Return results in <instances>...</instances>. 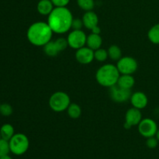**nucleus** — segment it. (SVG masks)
<instances>
[{
  "label": "nucleus",
  "instance_id": "1",
  "mask_svg": "<svg viewBox=\"0 0 159 159\" xmlns=\"http://www.w3.org/2000/svg\"><path fill=\"white\" fill-rule=\"evenodd\" d=\"M48 16L47 23L54 34H63L71 29L74 17L70 9L67 7H54Z\"/></svg>",
  "mask_w": 159,
  "mask_h": 159
},
{
  "label": "nucleus",
  "instance_id": "2",
  "mask_svg": "<svg viewBox=\"0 0 159 159\" xmlns=\"http://www.w3.org/2000/svg\"><path fill=\"white\" fill-rule=\"evenodd\" d=\"M54 32L48 23L43 21L35 22L29 26L26 32L27 40L31 44L37 47H43L51 41Z\"/></svg>",
  "mask_w": 159,
  "mask_h": 159
},
{
  "label": "nucleus",
  "instance_id": "3",
  "mask_svg": "<svg viewBox=\"0 0 159 159\" xmlns=\"http://www.w3.org/2000/svg\"><path fill=\"white\" fill-rule=\"evenodd\" d=\"M120 73L116 65L106 64L102 65L96 73V79L98 83L103 87L110 88L116 85Z\"/></svg>",
  "mask_w": 159,
  "mask_h": 159
},
{
  "label": "nucleus",
  "instance_id": "4",
  "mask_svg": "<svg viewBox=\"0 0 159 159\" xmlns=\"http://www.w3.org/2000/svg\"><path fill=\"white\" fill-rule=\"evenodd\" d=\"M71 104L69 96L65 92H55L49 99V107L53 111L61 113L67 110Z\"/></svg>",
  "mask_w": 159,
  "mask_h": 159
},
{
  "label": "nucleus",
  "instance_id": "5",
  "mask_svg": "<svg viewBox=\"0 0 159 159\" xmlns=\"http://www.w3.org/2000/svg\"><path fill=\"white\" fill-rule=\"evenodd\" d=\"M10 152L15 155H22L26 153L30 147V141L24 134H15L9 141Z\"/></svg>",
  "mask_w": 159,
  "mask_h": 159
},
{
  "label": "nucleus",
  "instance_id": "6",
  "mask_svg": "<svg viewBox=\"0 0 159 159\" xmlns=\"http://www.w3.org/2000/svg\"><path fill=\"white\" fill-rule=\"evenodd\" d=\"M86 40L87 36L82 30H72L67 37L68 47L75 50L85 47Z\"/></svg>",
  "mask_w": 159,
  "mask_h": 159
},
{
  "label": "nucleus",
  "instance_id": "7",
  "mask_svg": "<svg viewBox=\"0 0 159 159\" xmlns=\"http://www.w3.org/2000/svg\"><path fill=\"white\" fill-rule=\"evenodd\" d=\"M116 67L120 75H133L138 70V64L134 57L125 56L117 61Z\"/></svg>",
  "mask_w": 159,
  "mask_h": 159
},
{
  "label": "nucleus",
  "instance_id": "8",
  "mask_svg": "<svg viewBox=\"0 0 159 159\" xmlns=\"http://www.w3.org/2000/svg\"><path fill=\"white\" fill-rule=\"evenodd\" d=\"M138 127L140 134L145 138L155 137L158 129L156 122L150 118L141 120Z\"/></svg>",
  "mask_w": 159,
  "mask_h": 159
},
{
  "label": "nucleus",
  "instance_id": "9",
  "mask_svg": "<svg viewBox=\"0 0 159 159\" xmlns=\"http://www.w3.org/2000/svg\"><path fill=\"white\" fill-rule=\"evenodd\" d=\"M110 96L112 100L116 102H124L130 99L131 96V91L130 89H126L116 85L110 87Z\"/></svg>",
  "mask_w": 159,
  "mask_h": 159
},
{
  "label": "nucleus",
  "instance_id": "10",
  "mask_svg": "<svg viewBox=\"0 0 159 159\" xmlns=\"http://www.w3.org/2000/svg\"><path fill=\"white\" fill-rule=\"evenodd\" d=\"M142 120V113L141 110L132 107V108L127 110L125 115V123L124 127L127 130L130 129L132 127L138 126Z\"/></svg>",
  "mask_w": 159,
  "mask_h": 159
},
{
  "label": "nucleus",
  "instance_id": "11",
  "mask_svg": "<svg viewBox=\"0 0 159 159\" xmlns=\"http://www.w3.org/2000/svg\"><path fill=\"white\" fill-rule=\"evenodd\" d=\"M75 58L82 65H89L94 60V51L87 46L76 50Z\"/></svg>",
  "mask_w": 159,
  "mask_h": 159
},
{
  "label": "nucleus",
  "instance_id": "12",
  "mask_svg": "<svg viewBox=\"0 0 159 159\" xmlns=\"http://www.w3.org/2000/svg\"><path fill=\"white\" fill-rule=\"evenodd\" d=\"M130 100L132 107L141 110L145 108L148 103V99L147 96L144 93L140 91L132 93Z\"/></svg>",
  "mask_w": 159,
  "mask_h": 159
},
{
  "label": "nucleus",
  "instance_id": "13",
  "mask_svg": "<svg viewBox=\"0 0 159 159\" xmlns=\"http://www.w3.org/2000/svg\"><path fill=\"white\" fill-rule=\"evenodd\" d=\"M82 22H83V25L85 28L87 29L92 30L93 28L98 26V23H99V17H98L97 14L93 10L87 11L84 13L83 16L82 18Z\"/></svg>",
  "mask_w": 159,
  "mask_h": 159
},
{
  "label": "nucleus",
  "instance_id": "14",
  "mask_svg": "<svg viewBox=\"0 0 159 159\" xmlns=\"http://www.w3.org/2000/svg\"><path fill=\"white\" fill-rule=\"evenodd\" d=\"M102 44V39L101 37L100 34H90L87 36L86 40V46L89 48L90 49L96 51L101 48Z\"/></svg>",
  "mask_w": 159,
  "mask_h": 159
},
{
  "label": "nucleus",
  "instance_id": "15",
  "mask_svg": "<svg viewBox=\"0 0 159 159\" xmlns=\"http://www.w3.org/2000/svg\"><path fill=\"white\" fill-rule=\"evenodd\" d=\"M54 9V6L51 0H40L37 5V12L42 16H48Z\"/></svg>",
  "mask_w": 159,
  "mask_h": 159
},
{
  "label": "nucleus",
  "instance_id": "16",
  "mask_svg": "<svg viewBox=\"0 0 159 159\" xmlns=\"http://www.w3.org/2000/svg\"><path fill=\"white\" fill-rule=\"evenodd\" d=\"M135 84V79L132 75H120L117 85L126 89H131Z\"/></svg>",
  "mask_w": 159,
  "mask_h": 159
},
{
  "label": "nucleus",
  "instance_id": "17",
  "mask_svg": "<svg viewBox=\"0 0 159 159\" xmlns=\"http://www.w3.org/2000/svg\"><path fill=\"white\" fill-rule=\"evenodd\" d=\"M0 134L1 138L6 141H9L15 134V130L13 126L9 124H5L0 128Z\"/></svg>",
  "mask_w": 159,
  "mask_h": 159
},
{
  "label": "nucleus",
  "instance_id": "18",
  "mask_svg": "<svg viewBox=\"0 0 159 159\" xmlns=\"http://www.w3.org/2000/svg\"><path fill=\"white\" fill-rule=\"evenodd\" d=\"M43 52L48 57H55L58 54L59 51L55 44L54 40H51L43 47Z\"/></svg>",
  "mask_w": 159,
  "mask_h": 159
},
{
  "label": "nucleus",
  "instance_id": "19",
  "mask_svg": "<svg viewBox=\"0 0 159 159\" xmlns=\"http://www.w3.org/2000/svg\"><path fill=\"white\" fill-rule=\"evenodd\" d=\"M67 113L71 119H78L82 114V109L77 103H71L67 109Z\"/></svg>",
  "mask_w": 159,
  "mask_h": 159
},
{
  "label": "nucleus",
  "instance_id": "20",
  "mask_svg": "<svg viewBox=\"0 0 159 159\" xmlns=\"http://www.w3.org/2000/svg\"><path fill=\"white\" fill-rule=\"evenodd\" d=\"M148 37L154 44H159V23L154 25L148 30Z\"/></svg>",
  "mask_w": 159,
  "mask_h": 159
},
{
  "label": "nucleus",
  "instance_id": "21",
  "mask_svg": "<svg viewBox=\"0 0 159 159\" xmlns=\"http://www.w3.org/2000/svg\"><path fill=\"white\" fill-rule=\"evenodd\" d=\"M108 55L111 60L118 61L122 57V51L117 45H111L107 50Z\"/></svg>",
  "mask_w": 159,
  "mask_h": 159
},
{
  "label": "nucleus",
  "instance_id": "22",
  "mask_svg": "<svg viewBox=\"0 0 159 159\" xmlns=\"http://www.w3.org/2000/svg\"><path fill=\"white\" fill-rule=\"evenodd\" d=\"M77 4L79 8L85 12L93 10L95 7L94 0H77Z\"/></svg>",
  "mask_w": 159,
  "mask_h": 159
},
{
  "label": "nucleus",
  "instance_id": "23",
  "mask_svg": "<svg viewBox=\"0 0 159 159\" xmlns=\"http://www.w3.org/2000/svg\"><path fill=\"white\" fill-rule=\"evenodd\" d=\"M109 57L108 51L103 48H99V49L94 51V58L96 61L100 62H103Z\"/></svg>",
  "mask_w": 159,
  "mask_h": 159
},
{
  "label": "nucleus",
  "instance_id": "24",
  "mask_svg": "<svg viewBox=\"0 0 159 159\" xmlns=\"http://www.w3.org/2000/svg\"><path fill=\"white\" fill-rule=\"evenodd\" d=\"M10 152L9 141L1 138L0 139V158L4 155H9Z\"/></svg>",
  "mask_w": 159,
  "mask_h": 159
},
{
  "label": "nucleus",
  "instance_id": "25",
  "mask_svg": "<svg viewBox=\"0 0 159 159\" xmlns=\"http://www.w3.org/2000/svg\"><path fill=\"white\" fill-rule=\"evenodd\" d=\"M13 110L10 104L2 103L0 105V114L3 116H9L12 115Z\"/></svg>",
  "mask_w": 159,
  "mask_h": 159
},
{
  "label": "nucleus",
  "instance_id": "26",
  "mask_svg": "<svg viewBox=\"0 0 159 159\" xmlns=\"http://www.w3.org/2000/svg\"><path fill=\"white\" fill-rule=\"evenodd\" d=\"M54 42H55V44L56 46H57V49H58L59 52L65 51V50L68 47V40H67V38L58 37V38H57L54 40Z\"/></svg>",
  "mask_w": 159,
  "mask_h": 159
},
{
  "label": "nucleus",
  "instance_id": "27",
  "mask_svg": "<svg viewBox=\"0 0 159 159\" xmlns=\"http://www.w3.org/2000/svg\"><path fill=\"white\" fill-rule=\"evenodd\" d=\"M158 140L157 139L156 137H152V138H147V141H146V145L148 148L151 149L155 148L158 146Z\"/></svg>",
  "mask_w": 159,
  "mask_h": 159
},
{
  "label": "nucleus",
  "instance_id": "28",
  "mask_svg": "<svg viewBox=\"0 0 159 159\" xmlns=\"http://www.w3.org/2000/svg\"><path fill=\"white\" fill-rule=\"evenodd\" d=\"M84 26L83 22L82 19L74 18L71 23V29L72 30H82Z\"/></svg>",
  "mask_w": 159,
  "mask_h": 159
},
{
  "label": "nucleus",
  "instance_id": "29",
  "mask_svg": "<svg viewBox=\"0 0 159 159\" xmlns=\"http://www.w3.org/2000/svg\"><path fill=\"white\" fill-rule=\"evenodd\" d=\"M54 7H66L70 0H51Z\"/></svg>",
  "mask_w": 159,
  "mask_h": 159
},
{
  "label": "nucleus",
  "instance_id": "30",
  "mask_svg": "<svg viewBox=\"0 0 159 159\" xmlns=\"http://www.w3.org/2000/svg\"><path fill=\"white\" fill-rule=\"evenodd\" d=\"M0 159H12V158H11V157L9 156V155H4V156L1 157V158H0Z\"/></svg>",
  "mask_w": 159,
  "mask_h": 159
},
{
  "label": "nucleus",
  "instance_id": "31",
  "mask_svg": "<svg viewBox=\"0 0 159 159\" xmlns=\"http://www.w3.org/2000/svg\"><path fill=\"white\" fill-rule=\"evenodd\" d=\"M155 137H156L157 139H158V141H159V128L158 129V131H157L156 135H155Z\"/></svg>",
  "mask_w": 159,
  "mask_h": 159
},
{
  "label": "nucleus",
  "instance_id": "32",
  "mask_svg": "<svg viewBox=\"0 0 159 159\" xmlns=\"http://www.w3.org/2000/svg\"><path fill=\"white\" fill-rule=\"evenodd\" d=\"M1 138H1V134H0V139H1Z\"/></svg>",
  "mask_w": 159,
  "mask_h": 159
},
{
  "label": "nucleus",
  "instance_id": "33",
  "mask_svg": "<svg viewBox=\"0 0 159 159\" xmlns=\"http://www.w3.org/2000/svg\"><path fill=\"white\" fill-rule=\"evenodd\" d=\"M0 105H1V103H0Z\"/></svg>",
  "mask_w": 159,
  "mask_h": 159
}]
</instances>
